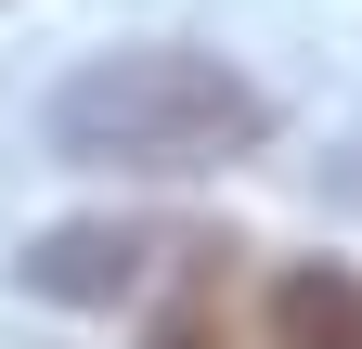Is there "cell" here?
Wrapping results in <instances>:
<instances>
[{
	"mask_svg": "<svg viewBox=\"0 0 362 349\" xmlns=\"http://www.w3.org/2000/svg\"><path fill=\"white\" fill-rule=\"evenodd\" d=\"M272 143V91L194 39H129L90 52L52 91V155L65 168H129V182H194Z\"/></svg>",
	"mask_w": 362,
	"mask_h": 349,
	"instance_id": "cell-1",
	"label": "cell"
},
{
	"mask_svg": "<svg viewBox=\"0 0 362 349\" xmlns=\"http://www.w3.org/2000/svg\"><path fill=\"white\" fill-rule=\"evenodd\" d=\"M168 246H181V233H143V220H65V233L26 246V285L65 297V311H104V297H129L143 259H168Z\"/></svg>",
	"mask_w": 362,
	"mask_h": 349,
	"instance_id": "cell-2",
	"label": "cell"
},
{
	"mask_svg": "<svg viewBox=\"0 0 362 349\" xmlns=\"http://www.w3.org/2000/svg\"><path fill=\"white\" fill-rule=\"evenodd\" d=\"M272 349H362V272L298 259V272L272 285Z\"/></svg>",
	"mask_w": 362,
	"mask_h": 349,
	"instance_id": "cell-3",
	"label": "cell"
},
{
	"mask_svg": "<svg viewBox=\"0 0 362 349\" xmlns=\"http://www.w3.org/2000/svg\"><path fill=\"white\" fill-rule=\"evenodd\" d=\"M143 349H233V311H220V272H194V297L181 311H156V336Z\"/></svg>",
	"mask_w": 362,
	"mask_h": 349,
	"instance_id": "cell-4",
	"label": "cell"
}]
</instances>
